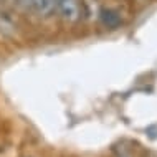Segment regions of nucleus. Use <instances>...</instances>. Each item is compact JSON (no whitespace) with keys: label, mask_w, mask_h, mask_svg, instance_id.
<instances>
[{"label":"nucleus","mask_w":157,"mask_h":157,"mask_svg":"<svg viewBox=\"0 0 157 157\" xmlns=\"http://www.w3.org/2000/svg\"><path fill=\"white\" fill-rule=\"evenodd\" d=\"M56 12L66 22H78L83 17V3L79 0H55Z\"/></svg>","instance_id":"f257e3e1"},{"label":"nucleus","mask_w":157,"mask_h":157,"mask_svg":"<svg viewBox=\"0 0 157 157\" xmlns=\"http://www.w3.org/2000/svg\"><path fill=\"white\" fill-rule=\"evenodd\" d=\"M15 2L23 8H30V0H15Z\"/></svg>","instance_id":"20e7f679"},{"label":"nucleus","mask_w":157,"mask_h":157,"mask_svg":"<svg viewBox=\"0 0 157 157\" xmlns=\"http://www.w3.org/2000/svg\"><path fill=\"white\" fill-rule=\"evenodd\" d=\"M30 8L43 18H50L56 12L55 0H30Z\"/></svg>","instance_id":"f03ea898"},{"label":"nucleus","mask_w":157,"mask_h":157,"mask_svg":"<svg viewBox=\"0 0 157 157\" xmlns=\"http://www.w3.org/2000/svg\"><path fill=\"white\" fill-rule=\"evenodd\" d=\"M99 20L101 23L104 25V27L111 28V30H114V28H117L121 25V15L117 13L114 8H109V7H103L99 10Z\"/></svg>","instance_id":"7ed1b4c3"}]
</instances>
